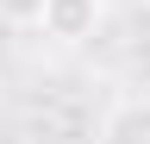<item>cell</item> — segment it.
I'll list each match as a JSON object with an SVG mask.
<instances>
[{"label":"cell","mask_w":150,"mask_h":144,"mask_svg":"<svg viewBox=\"0 0 150 144\" xmlns=\"http://www.w3.org/2000/svg\"><path fill=\"white\" fill-rule=\"evenodd\" d=\"M100 144H150V100H119L100 125Z\"/></svg>","instance_id":"2"},{"label":"cell","mask_w":150,"mask_h":144,"mask_svg":"<svg viewBox=\"0 0 150 144\" xmlns=\"http://www.w3.org/2000/svg\"><path fill=\"white\" fill-rule=\"evenodd\" d=\"M38 25H44V38H56V44H81V38H94V25H100V0H44Z\"/></svg>","instance_id":"1"},{"label":"cell","mask_w":150,"mask_h":144,"mask_svg":"<svg viewBox=\"0 0 150 144\" xmlns=\"http://www.w3.org/2000/svg\"><path fill=\"white\" fill-rule=\"evenodd\" d=\"M38 13H44V0H0V19L6 25H38Z\"/></svg>","instance_id":"3"}]
</instances>
